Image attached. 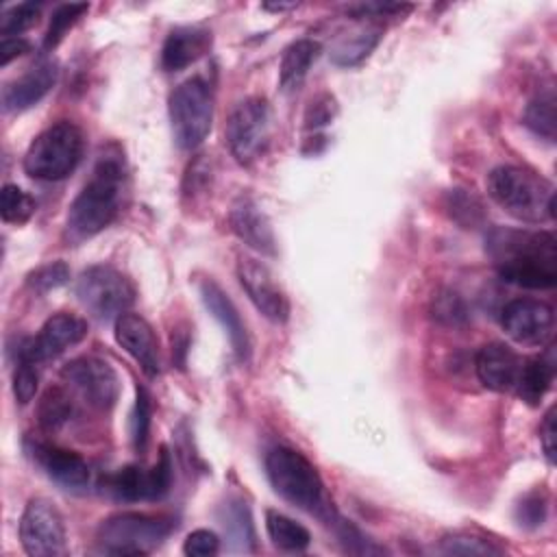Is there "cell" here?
Here are the masks:
<instances>
[{
	"label": "cell",
	"instance_id": "obj_1",
	"mask_svg": "<svg viewBox=\"0 0 557 557\" xmlns=\"http://www.w3.org/2000/svg\"><path fill=\"white\" fill-rule=\"evenodd\" d=\"M124 161L120 154H102L67 209L63 237L67 244H81L104 231L117 215L124 194Z\"/></svg>",
	"mask_w": 557,
	"mask_h": 557
},
{
	"label": "cell",
	"instance_id": "obj_2",
	"mask_svg": "<svg viewBox=\"0 0 557 557\" xmlns=\"http://www.w3.org/2000/svg\"><path fill=\"white\" fill-rule=\"evenodd\" d=\"M490 198L509 215L522 222L540 224L555 215L553 185L520 165H498L487 174Z\"/></svg>",
	"mask_w": 557,
	"mask_h": 557
},
{
	"label": "cell",
	"instance_id": "obj_3",
	"mask_svg": "<svg viewBox=\"0 0 557 557\" xmlns=\"http://www.w3.org/2000/svg\"><path fill=\"white\" fill-rule=\"evenodd\" d=\"M265 474L283 500L318 516L326 524L335 518L324 496V483L315 466L302 453L287 446L272 448L265 457Z\"/></svg>",
	"mask_w": 557,
	"mask_h": 557
},
{
	"label": "cell",
	"instance_id": "obj_4",
	"mask_svg": "<svg viewBox=\"0 0 557 557\" xmlns=\"http://www.w3.org/2000/svg\"><path fill=\"white\" fill-rule=\"evenodd\" d=\"M176 518L170 513L122 511L104 518L96 531V544L107 555H146L172 531Z\"/></svg>",
	"mask_w": 557,
	"mask_h": 557
},
{
	"label": "cell",
	"instance_id": "obj_5",
	"mask_svg": "<svg viewBox=\"0 0 557 557\" xmlns=\"http://www.w3.org/2000/svg\"><path fill=\"white\" fill-rule=\"evenodd\" d=\"M83 157V133L63 120L41 131L24 154V172L37 181H61L70 176Z\"/></svg>",
	"mask_w": 557,
	"mask_h": 557
},
{
	"label": "cell",
	"instance_id": "obj_6",
	"mask_svg": "<svg viewBox=\"0 0 557 557\" xmlns=\"http://www.w3.org/2000/svg\"><path fill=\"white\" fill-rule=\"evenodd\" d=\"M170 126L176 144L183 150L198 148L213 122V91L200 76L183 81L168 100Z\"/></svg>",
	"mask_w": 557,
	"mask_h": 557
},
{
	"label": "cell",
	"instance_id": "obj_7",
	"mask_svg": "<svg viewBox=\"0 0 557 557\" xmlns=\"http://www.w3.org/2000/svg\"><path fill=\"white\" fill-rule=\"evenodd\" d=\"M224 137L237 163H255L270 144V107L263 98L242 100L226 120Z\"/></svg>",
	"mask_w": 557,
	"mask_h": 557
},
{
	"label": "cell",
	"instance_id": "obj_8",
	"mask_svg": "<svg viewBox=\"0 0 557 557\" xmlns=\"http://www.w3.org/2000/svg\"><path fill=\"white\" fill-rule=\"evenodd\" d=\"M78 300L100 320H117L135 302L133 283L111 265H91L76 281Z\"/></svg>",
	"mask_w": 557,
	"mask_h": 557
},
{
	"label": "cell",
	"instance_id": "obj_9",
	"mask_svg": "<svg viewBox=\"0 0 557 557\" xmlns=\"http://www.w3.org/2000/svg\"><path fill=\"white\" fill-rule=\"evenodd\" d=\"M22 548L33 557H57L65 553V522L48 498H30L20 518Z\"/></svg>",
	"mask_w": 557,
	"mask_h": 557
},
{
	"label": "cell",
	"instance_id": "obj_10",
	"mask_svg": "<svg viewBox=\"0 0 557 557\" xmlns=\"http://www.w3.org/2000/svg\"><path fill=\"white\" fill-rule=\"evenodd\" d=\"M61 379L96 409H111L120 396L115 370L98 357H76L63 366Z\"/></svg>",
	"mask_w": 557,
	"mask_h": 557
},
{
	"label": "cell",
	"instance_id": "obj_11",
	"mask_svg": "<svg viewBox=\"0 0 557 557\" xmlns=\"http://www.w3.org/2000/svg\"><path fill=\"white\" fill-rule=\"evenodd\" d=\"M500 324L505 333L524 346H544L553 337L555 311L537 298H513L503 307Z\"/></svg>",
	"mask_w": 557,
	"mask_h": 557
},
{
	"label": "cell",
	"instance_id": "obj_12",
	"mask_svg": "<svg viewBox=\"0 0 557 557\" xmlns=\"http://www.w3.org/2000/svg\"><path fill=\"white\" fill-rule=\"evenodd\" d=\"M87 335V322L74 313H54L50 315L39 333L28 339L24 346H20V359L22 361H50L63 355L67 348L81 344Z\"/></svg>",
	"mask_w": 557,
	"mask_h": 557
},
{
	"label": "cell",
	"instance_id": "obj_13",
	"mask_svg": "<svg viewBox=\"0 0 557 557\" xmlns=\"http://www.w3.org/2000/svg\"><path fill=\"white\" fill-rule=\"evenodd\" d=\"M237 278L244 292L248 294L250 302L270 322L283 324L289 318V300L265 263H261L255 257L242 255L237 259Z\"/></svg>",
	"mask_w": 557,
	"mask_h": 557
},
{
	"label": "cell",
	"instance_id": "obj_14",
	"mask_svg": "<svg viewBox=\"0 0 557 557\" xmlns=\"http://www.w3.org/2000/svg\"><path fill=\"white\" fill-rule=\"evenodd\" d=\"M485 248L496 263L513 259H555L557 239L550 231L494 228L485 237Z\"/></svg>",
	"mask_w": 557,
	"mask_h": 557
},
{
	"label": "cell",
	"instance_id": "obj_15",
	"mask_svg": "<svg viewBox=\"0 0 557 557\" xmlns=\"http://www.w3.org/2000/svg\"><path fill=\"white\" fill-rule=\"evenodd\" d=\"M26 450L33 457V461L52 479L57 485H61L67 492H85L89 487V466L87 461L67 448H61L57 444L48 442H26Z\"/></svg>",
	"mask_w": 557,
	"mask_h": 557
},
{
	"label": "cell",
	"instance_id": "obj_16",
	"mask_svg": "<svg viewBox=\"0 0 557 557\" xmlns=\"http://www.w3.org/2000/svg\"><path fill=\"white\" fill-rule=\"evenodd\" d=\"M115 342L139 363L146 376L154 379L161 372L159 342L152 326L137 313H122L115 320Z\"/></svg>",
	"mask_w": 557,
	"mask_h": 557
},
{
	"label": "cell",
	"instance_id": "obj_17",
	"mask_svg": "<svg viewBox=\"0 0 557 557\" xmlns=\"http://www.w3.org/2000/svg\"><path fill=\"white\" fill-rule=\"evenodd\" d=\"M200 298L205 302V307L209 309V313L220 322V326L226 331L233 352L237 357V361L246 363L250 359L252 352V344H250V335L246 331V324L237 311V307L233 305V300L228 298V294L211 278L200 281Z\"/></svg>",
	"mask_w": 557,
	"mask_h": 557
},
{
	"label": "cell",
	"instance_id": "obj_18",
	"mask_svg": "<svg viewBox=\"0 0 557 557\" xmlns=\"http://www.w3.org/2000/svg\"><path fill=\"white\" fill-rule=\"evenodd\" d=\"M228 222H231L233 233L248 248H252L255 252H259L263 257L276 255V237H274L272 224L252 198L239 196L231 207Z\"/></svg>",
	"mask_w": 557,
	"mask_h": 557
},
{
	"label": "cell",
	"instance_id": "obj_19",
	"mask_svg": "<svg viewBox=\"0 0 557 557\" xmlns=\"http://www.w3.org/2000/svg\"><path fill=\"white\" fill-rule=\"evenodd\" d=\"M59 67L52 59L39 61L28 67L20 78L11 81L2 89V107L7 113H20L37 104L57 83Z\"/></svg>",
	"mask_w": 557,
	"mask_h": 557
},
{
	"label": "cell",
	"instance_id": "obj_20",
	"mask_svg": "<svg viewBox=\"0 0 557 557\" xmlns=\"http://www.w3.org/2000/svg\"><path fill=\"white\" fill-rule=\"evenodd\" d=\"M522 359L513 348L500 342L485 344L474 357V370L479 381L492 392L516 389Z\"/></svg>",
	"mask_w": 557,
	"mask_h": 557
},
{
	"label": "cell",
	"instance_id": "obj_21",
	"mask_svg": "<svg viewBox=\"0 0 557 557\" xmlns=\"http://www.w3.org/2000/svg\"><path fill=\"white\" fill-rule=\"evenodd\" d=\"M211 30L200 26H178L170 30L161 48V67L165 72L185 70L211 50Z\"/></svg>",
	"mask_w": 557,
	"mask_h": 557
},
{
	"label": "cell",
	"instance_id": "obj_22",
	"mask_svg": "<svg viewBox=\"0 0 557 557\" xmlns=\"http://www.w3.org/2000/svg\"><path fill=\"white\" fill-rule=\"evenodd\" d=\"M505 283L527 289H550L557 283V261L553 259H513L496 263Z\"/></svg>",
	"mask_w": 557,
	"mask_h": 557
},
{
	"label": "cell",
	"instance_id": "obj_23",
	"mask_svg": "<svg viewBox=\"0 0 557 557\" xmlns=\"http://www.w3.org/2000/svg\"><path fill=\"white\" fill-rule=\"evenodd\" d=\"M381 35H383V28L379 24H372V22L359 24L357 28L337 37V41L331 48V61L342 67L361 63L376 48Z\"/></svg>",
	"mask_w": 557,
	"mask_h": 557
},
{
	"label": "cell",
	"instance_id": "obj_24",
	"mask_svg": "<svg viewBox=\"0 0 557 557\" xmlns=\"http://www.w3.org/2000/svg\"><path fill=\"white\" fill-rule=\"evenodd\" d=\"M322 46L313 39H298L289 44L283 50L281 57V67H278V83L283 91H296L302 81L307 78L311 65L320 57Z\"/></svg>",
	"mask_w": 557,
	"mask_h": 557
},
{
	"label": "cell",
	"instance_id": "obj_25",
	"mask_svg": "<svg viewBox=\"0 0 557 557\" xmlns=\"http://www.w3.org/2000/svg\"><path fill=\"white\" fill-rule=\"evenodd\" d=\"M553 374H555V366L546 357H531L522 361L520 376L516 383L518 396L529 405H537L548 392L553 383Z\"/></svg>",
	"mask_w": 557,
	"mask_h": 557
},
{
	"label": "cell",
	"instance_id": "obj_26",
	"mask_svg": "<svg viewBox=\"0 0 557 557\" xmlns=\"http://www.w3.org/2000/svg\"><path fill=\"white\" fill-rule=\"evenodd\" d=\"M265 531L272 544L281 550L300 553L311 544V533L296 520L278 511H265Z\"/></svg>",
	"mask_w": 557,
	"mask_h": 557
},
{
	"label": "cell",
	"instance_id": "obj_27",
	"mask_svg": "<svg viewBox=\"0 0 557 557\" xmlns=\"http://www.w3.org/2000/svg\"><path fill=\"white\" fill-rule=\"evenodd\" d=\"M107 490L113 498L124 503L150 500V476L139 466H124L107 479Z\"/></svg>",
	"mask_w": 557,
	"mask_h": 557
},
{
	"label": "cell",
	"instance_id": "obj_28",
	"mask_svg": "<svg viewBox=\"0 0 557 557\" xmlns=\"http://www.w3.org/2000/svg\"><path fill=\"white\" fill-rule=\"evenodd\" d=\"M72 411V398L63 387H48L37 403V420L46 431L61 429L70 420Z\"/></svg>",
	"mask_w": 557,
	"mask_h": 557
},
{
	"label": "cell",
	"instance_id": "obj_29",
	"mask_svg": "<svg viewBox=\"0 0 557 557\" xmlns=\"http://www.w3.org/2000/svg\"><path fill=\"white\" fill-rule=\"evenodd\" d=\"M468 315L466 300L453 289H442L431 300V318L442 326H461L468 322Z\"/></svg>",
	"mask_w": 557,
	"mask_h": 557
},
{
	"label": "cell",
	"instance_id": "obj_30",
	"mask_svg": "<svg viewBox=\"0 0 557 557\" xmlns=\"http://www.w3.org/2000/svg\"><path fill=\"white\" fill-rule=\"evenodd\" d=\"M524 124L535 135L553 141L555 139V98L553 94H540L524 111Z\"/></svg>",
	"mask_w": 557,
	"mask_h": 557
},
{
	"label": "cell",
	"instance_id": "obj_31",
	"mask_svg": "<svg viewBox=\"0 0 557 557\" xmlns=\"http://www.w3.org/2000/svg\"><path fill=\"white\" fill-rule=\"evenodd\" d=\"M89 11V4L87 2H70V4H61L54 9L52 17H50V24H48V30L44 35V48L46 50H52L61 39L63 35Z\"/></svg>",
	"mask_w": 557,
	"mask_h": 557
},
{
	"label": "cell",
	"instance_id": "obj_32",
	"mask_svg": "<svg viewBox=\"0 0 557 557\" xmlns=\"http://www.w3.org/2000/svg\"><path fill=\"white\" fill-rule=\"evenodd\" d=\"M446 209H448L450 218L455 222H459L463 228L479 226L485 218L481 200L466 189H453L446 198Z\"/></svg>",
	"mask_w": 557,
	"mask_h": 557
},
{
	"label": "cell",
	"instance_id": "obj_33",
	"mask_svg": "<svg viewBox=\"0 0 557 557\" xmlns=\"http://www.w3.org/2000/svg\"><path fill=\"white\" fill-rule=\"evenodd\" d=\"M0 213L4 222L22 224L35 213V200L17 185H4L0 191Z\"/></svg>",
	"mask_w": 557,
	"mask_h": 557
},
{
	"label": "cell",
	"instance_id": "obj_34",
	"mask_svg": "<svg viewBox=\"0 0 557 557\" xmlns=\"http://www.w3.org/2000/svg\"><path fill=\"white\" fill-rule=\"evenodd\" d=\"M228 535L233 542H239L237 550H252L255 548V529H252V520H250V511L244 503H233L228 505V513H226V522H224Z\"/></svg>",
	"mask_w": 557,
	"mask_h": 557
},
{
	"label": "cell",
	"instance_id": "obj_35",
	"mask_svg": "<svg viewBox=\"0 0 557 557\" xmlns=\"http://www.w3.org/2000/svg\"><path fill=\"white\" fill-rule=\"evenodd\" d=\"M67 281H70V268L63 261H48V263L35 268L33 272H28V276H26V285L37 294L52 292V289L65 285Z\"/></svg>",
	"mask_w": 557,
	"mask_h": 557
},
{
	"label": "cell",
	"instance_id": "obj_36",
	"mask_svg": "<svg viewBox=\"0 0 557 557\" xmlns=\"http://www.w3.org/2000/svg\"><path fill=\"white\" fill-rule=\"evenodd\" d=\"M39 11H41V4H35V2H22V4H15L9 11H4L2 22H0L2 37H20V33H24L33 24H37Z\"/></svg>",
	"mask_w": 557,
	"mask_h": 557
},
{
	"label": "cell",
	"instance_id": "obj_37",
	"mask_svg": "<svg viewBox=\"0 0 557 557\" xmlns=\"http://www.w3.org/2000/svg\"><path fill=\"white\" fill-rule=\"evenodd\" d=\"M329 524L335 527V533L339 537V542L344 544V548L348 553H357V555H376V553H385L383 546H376L372 540H368L355 524H350V520H342L339 516H335Z\"/></svg>",
	"mask_w": 557,
	"mask_h": 557
},
{
	"label": "cell",
	"instance_id": "obj_38",
	"mask_svg": "<svg viewBox=\"0 0 557 557\" xmlns=\"http://www.w3.org/2000/svg\"><path fill=\"white\" fill-rule=\"evenodd\" d=\"M440 550L446 555H500V548H496L492 542L468 533H455L444 537Z\"/></svg>",
	"mask_w": 557,
	"mask_h": 557
},
{
	"label": "cell",
	"instance_id": "obj_39",
	"mask_svg": "<svg viewBox=\"0 0 557 557\" xmlns=\"http://www.w3.org/2000/svg\"><path fill=\"white\" fill-rule=\"evenodd\" d=\"M152 418V405L150 396L144 387H137V398H135V413H133V440L137 450H146L148 444V433H150V420Z\"/></svg>",
	"mask_w": 557,
	"mask_h": 557
},
{
	"label": "cell",
	"instance_id": "obj_40",
	"mask_svg": "<svg viewBox=\"0 0 557 557\" xmlns=\"http://www.w3.org/2000/svg\"><path fill=\"white\" fill-rule=\"evenodd\" d=\"M37 385H39V372H37V363L33 361H22L17 363L15 372H13V396L20 405H26L35 398L37 394Z\"/></svg>",
	"mask_w": 557,
	"mask_h": 557
},
{
	"label": "cell",
	"instance_id": "obj_41",
	"mask_svg": "<svg viewBox=\"0 0 557 557\" xmlns=\"http://www.w3.org/2000/svg\"><path fill=\"white\" fill-rule=\"evenodd\" d=\"M148 476H150V500L163 498L172 485V459L165 446L161 448L157 463L148 470Z\"/></svg>",
	"mask_w": 557,
	"mask_h": 557
},
{
	"label": "cell",
	"instance_id": "obj_42",
	"mask_svg": "<svg viewBox=\"0 0 557 557\" xmlns=\"http://www.w3.org/2000/svg\"><path fill=\"white\" fill-rule=\"evenodd\" d=\"M220 550V537L209 529H196L185 537L183 553L189 557H209Z\"/></svg>",
	"mask_w": 557,
	"mask_h": 557
},
{
	"label": "cell",
	"instance_id": "obj_43",
	"mask_svg": "<svg viewBox=\"0 0 557 557\" xmlns=\"http://www.w3.org/2000/svg\"><path fill=\"white\" fill-rule=\"evenodd\" d=\"M546 494L544 492H533L522 498L518 505V520L524 527H540L546 518Z\"/></svg>",
	"mask_w": 557,
	"mask_h": 557
},
{
	"label": "cell",
	"instance_id": "obj_44",
	"mask_svg": "<svg viewBox=\"0 0 557 557\" xmlns=\"http://www.w3.org/2000/svg\"><path fill=\"white\" fill-rule=\"evenodd\" d=\"M333 115H335V100H333V96L322 94V96H318L315 100L309 102L307 113H305V126L307 128L324 126L333 120Z\"/></svg>",
	"mask_w": 557,
	"mask_h": 557
},
{
	"label": "cell",
	"instance_id": "obj_45",
	"mask_svg": "<svg viewBox=\"0 0 557 557\" xmlns=\"http://www.w3.org/2000/svg\"><path fill=\"white\" fill-rule=\"evenodd\" d=\"M540 444L544 448L546 459L553 463L555 461V409L550 407L544 416V422L540 426Z\"/></svg>",
	"mask_w": 557,
	"mask_h": 557
},
{
	"label": "cell",
	"instance_id": "obj_46",
	"mask_svg": "<svg viewBox=\"0 0 557 557\" xmlns=\"http://www.w3.org/2000/svg\"><path fill=\"white\" fill-rule=\"evenodd\" d=\"M30 48V44L24 37H2L0 44V63L9 65L15 57L24 54Z\"/></svg>",
	"mask_w": 557,
	"mask_h": 557
},
{
	"label": "cell",
	"instance_id": "obj_47",
	"mask_svg": "<svg viewBox=\"0 0 557 557\" xmlns=\"http://www.w3.org/2000/svg\"><path fill=\"white\" fill-rule=\"evenodd\" d=\"M292 7H296V4H265V9H274V11H285Z\"/></svg>",
	"mask_w": 557,
	"mask_h": 557
}]
</instances>
